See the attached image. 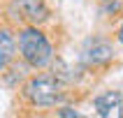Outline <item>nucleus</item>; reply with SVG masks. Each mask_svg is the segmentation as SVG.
<instances>
[{
    "label": "nucleus",
    "instance_id": "5",
    "mask_svg": "<svg viewBox=\"0 0 123 118\" xmlns=\"http://www.w3.org/2000/svg\"><path fill=\"white\" fill-rule=\"evenodd\" d=\"M111 58V46L105 44V42H98L86 51V60L93 62V65H100V62H107Z\"/></svg>",
    "mask_w": 123,
    "mask_h": 118
},
{
    "label": "nucleus",
    "instance_id": "2",
    "mask_svg": "<svg viewBox=\"0 0 123 118\" xmlns=\"http://www.w3.org/2000/svg\"><path fill=\"white\" fill-rule=\"evenodd\" d=\"M26 97L37 107H51L63 97V86L58 76H37L26 86Z\"/></svg>",
    "mask_w": 123,
    "mask_h": 118
},
{
    "label": "nucleus",
    "instance_id": "3",
    "mask_svg": "<svg viewBox=\"0 0 123 118\" xmlns=\"http://www.w3.org/2000/svg\"><path fill=\"white\" fill-rule=\"evenodd\" d=\"M16 7H19V12L23 14L28 21H33V23H42V21H47V16H49L44 0H16Z\"/></svg>",
    "mask_w": 123,
    "mask_h": 118
},
{
    "label": "nucleus",
    "instance_id": "4",
    "mask_svg": "<svg viewBox=\"0 0 123 118\" xmlns=\"http://www.w3.org/2000/svg\"><path fill=\"white\" fill-rule=\"evenodd\" d=\"M121 107V95L118 93H105L95 100V111L100 116H111Z\"/></svg>",
    "mask_w": 123,
    "mask_h": 118
},
{
    "label": "nucleus",
    "instance_id": "6",
    "mask_svg": "<svg viewBox=\"0 0 123 118\" xmlns=\"http://www.w3.org/2000/svg\"><path fill=\"white\" fill-rule=\"evenodd\" d=\"M12 56H14V39H12V35H9V30H0V69L12 60Z\"/></svg>",
    "mask_w": 123,
    "mask_h": 118
},
{
    "label": "nucleus",
    "instance_id": "9",
    "mask_svg": "<svg viewBox=\"0 0 123 118\" xmlns=\"http://www.w3.org/2000/svg\"><path fill=\"white\" fill-rule=\"evenodd\" d=\"M105 2H109V0H105Z\"/></svg>",
    "mask_w": 123,
    "mask_h": 118
},
{
    "label": "nucleus",
    "instance_id": "7",
    "mask_svg": "<svg viewBox=\"0 0 123 118\" xmlns=\"http://www.w3.org/2000/svg\"><path fill=\"white\" fill-rule=\"evenodd\" d=\"M58 116H68V118H72V116H79L77 111H72V109H61L58 111Z\"/></svg>",
    "mask_w": 123,
    "mask_h": 118
},
{
    "label": "nucleus",
    "instance_id": "1",
    "mask_svg": "<svg viewBox=\"0 0 123 118\" xmlns=\"http://www.w3.org/2000/svg\"><path fill=\"white\" fill-rule=\"evenodd\" d=\"M19 49H21L23 60L33 67H44L51 62V44L35 28H28L19 35Z\"/></svg>",
    "mask_w": 123,
    "mask_h": 118
},
{
    "label": "nucleus",
    "instance_id": "8",
    "mask_svg": "<svg viewBox=\"0 0 123 118\" xmlns=\"http://www.w3.org/2000/svg\"><path fill=\"white\" fill-rule=\"evenodd\" d=\"M118 39H121V44H123V26H121V30H118Z\"/></svg>",
    "mask_w": 123,
    "mask_h": 118
}]
</instances>
